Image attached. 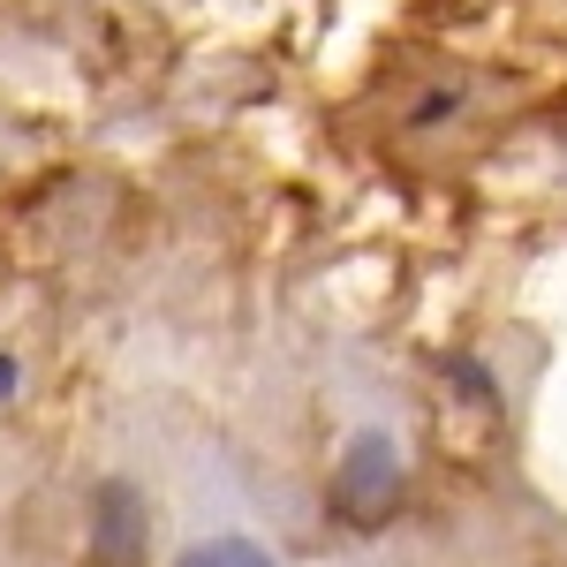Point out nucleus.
I'll return each mask as SVG.
<instances>
[{"mask_svg":"<svg viewBox=\"0 0 567 567\" xmlns=\"http://www.w3.org/2000/svg\"><path fill=\"white\" fill-rule=\"evenodd\" d=\"M152 523H144V499L130 484H106L99 492V523H91V567H144Z\"/></svg>","mask_w":567,"mask_h":567,"instance_id":"nucleus-2","label":"nucleus"},{"mask_svg":"<svg viewBox=\"0 0 567 567\" xmlns=\"http://www.w3.org/2000/svg\"><path fill=\"white\" fill-rule=\"evenodd\" d=\"M175 567H272V553H258L250 537H213V545H189Z\"/></svg>","mask_w":567,"mask_h":567,"instance_id":"nucleus-3","label":"nucleus"},{"mask_svg":"<svg viewBox=\"0 0 567 567\" xmlns=\"http://www.w3.org/2000/svg\"><path fill=\"white\" fill-rule=\"evenodd\" d=\"M401 507V446L386 432H355L333 470V515L349 529H379Z\"/></svg>","mask_w":567,"mask_h":567,"instance_id":"nucleus-1","label":"nucleus"}]
</instances>
